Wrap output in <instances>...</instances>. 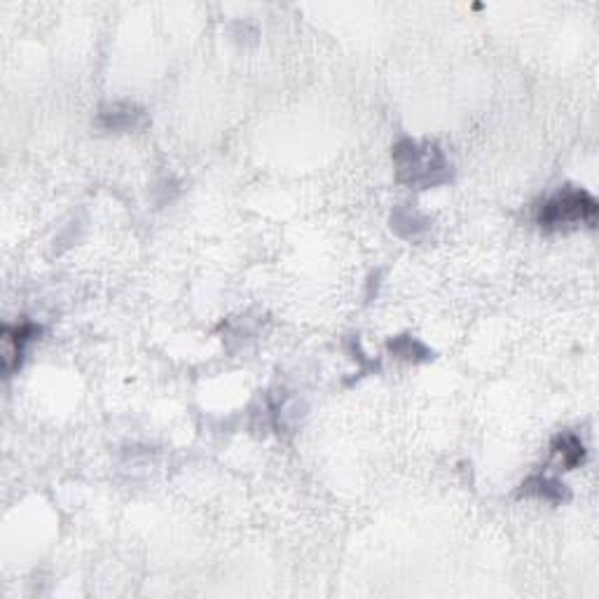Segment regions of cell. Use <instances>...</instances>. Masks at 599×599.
I'll return each mask as SVG.
<instances>
[{
	"label": "cell",
	"mask_w": 599,
	"mask_h": 599,
	"mask_svg": "<svg viewBox=\"0 0 599 599\" xmlns=\"http://www.w3.org/2000/svg\"><path fill=\"white\" fill-rule=\"evenodd\" d=\"M393 165H396L398 181L408 183L417 190L450 181V165L435 144H419L410 138L401 141L393 148Z\"/></svg>",
	"instance_id": "6da1fadb"
},
{
	"label": "cell",
	"mask_w": 599,
	"mask_h": 599,
	"mask_svg": "<svg viewBox=\"0 0 599 599\" xmlns=\"http://www.w3.org/2000/svg\"><path fill=\"white\" fill-rule=\"evenodd\" d=\"M597 199L581 187H564L539 207L536 223L543 232H564L578 225H594Z\"/></svg>",
	"instance_id": "7a4b0ae2"
},
{
	"label": "cell",
	"mask_w": 599,
	"mask_h": 599,
	"mask_svg": "<svg viewBox=\"0 0 599 599\" xmlns=\"http://www.w3.org/2000/svg\"><path fill=\"white\" fill-rule=\"evenodd\" d=\"M36 335H40V326L31 324V321L3 326L0 342H3V372H5V375H12L16 368L22 366L28 342L36 339Z\"/></svg>",
	"instance_id": "3957f363"
},
{
	"label": "cell",
	"mask_w": 599,
	"mask_h": 599,
	"mask_svg": "<svg viewBox=\"0 0 599 599\" xmlns=\"http://www.w3.org/2000/svg\"><path fill=\"white\" fill-rule=\"evenodd\" d=\"M144 111L132 103H111V106L102 108L99 123L108 132H129L144 124Z\"/></svg>",
	"instance_id": "277c9868"
},
{
	"label": "cell",
	"mask_w": 599,
	"mask_h": 599,
	"mask_svg": "<svg viewBox=\"0 0 599 599\" xmlns=\"http://www.w3.org/2000/svg\"><path fill=\"white\" fill-rule=\"evenodd\" d=\"M551 455L555 456L557 464H560L564 471H573V468L581 466V464L585 462V445L576 433L564 431V433L552 438Z\"/></svg>",
	"instance_id": "5b68a950"
},
{
	"label": "cell",
	"mask_w": 599,
	"mask_h": 599,
	"mask_svg": "<svg viewBox=\"0 0 599 599\" xmlns=\"http://www.w3.org/2000/svg\"><path fill=\"white\" fill-rule=\"evenodd\" d=\"M520 497H536L543 498V501L560 504V501H567L569 492L557 477L546 476V473H536V476H529L520 485Z\"/></svg>",
	"instance_id": "8992f818"
},
{
	"label": "cell",
	"mask_w": 599,
	"mask_h": 599,
	"mask_svg": "<svg viewBox=\"0 0 599 599\" xmlns=\"http://www.w3.org/2000/svg\"><path fill=\"white\" fill-rule=\"evenodd\" d=\"M389 351L398 356V358H408V361H417V358H431V351L426 349L422 342H417L410 335H401V337L389 339Z\"/></svg>",
	"instance_id": "52a82bcc"
}]
</instances>
